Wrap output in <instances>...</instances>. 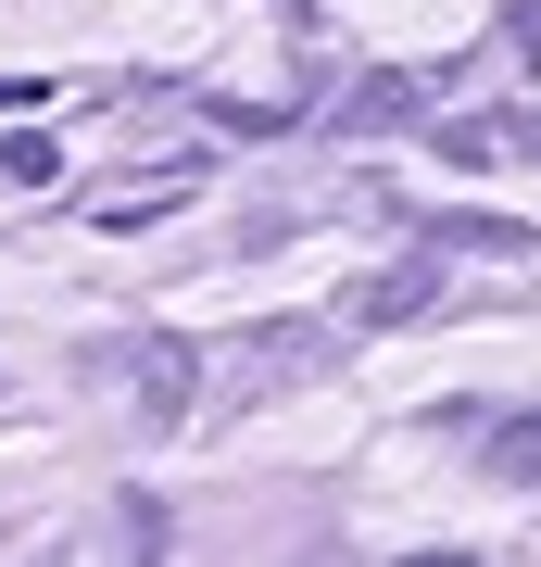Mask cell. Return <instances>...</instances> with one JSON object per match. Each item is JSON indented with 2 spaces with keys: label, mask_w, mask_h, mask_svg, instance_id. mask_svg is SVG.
<instances>
[{
  "label": "cell",
  "mask_w": 541,
  "mask_h": 567,
  "mask_svg": "<svg viewBox=\"0 0 541 567\" xmlns=\"http://www.w3.org/2000/svg\"><path fill=\"white\" fill-rule=\"evenodd\" d=\"M491 480H517V492L541 480V416H503L491 429Z\"/></svg>",
  "instance_id": "cell-1"
}]
</instances>
